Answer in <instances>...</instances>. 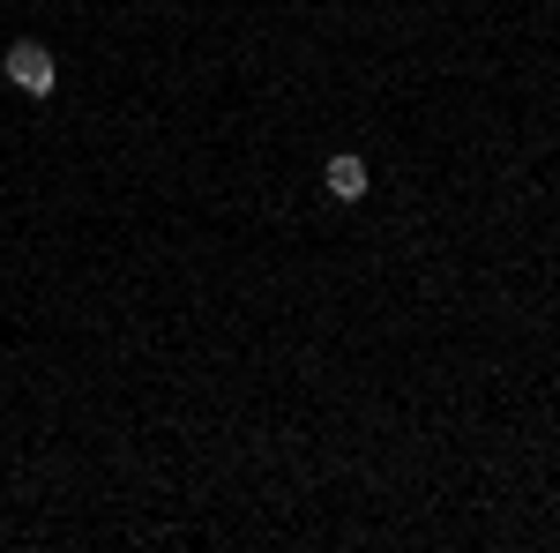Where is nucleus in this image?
I'll list each match as a JSON object with an SVG mask.
<instances>
[{
  "mask_svg": "<svg viewBox=\"0 0 560 553\" xmlns=\"http://www.w3.org/2000/svg\"><path fill=\"white\" fill-rule=\"evenodd\" d=\"M8 83L23 90V97H52L60 68H52V53H45L38 38H23V45H8Z\"/></svg>",
  "mask_w": 560,
  "mask_h": 553,
  "instance_id": "1",
  "label": "nucleus"
},
{
  "mask_svg": "<svg viewBox=\"0 0 560 553\" xmlns=\"http://www.w3.org/2000/svg\"><path fill=\"white\" fill-rule=\"evenodd\" d=\"M322 180H329V195H337V203H359V195H366V165H359V158H329V172H322Z\"/></svg>",
  "mask_w": 560,
  "mask_h": 553,
  "instance_id": "2",
  "label": "nucleus"
}]
</instances>
